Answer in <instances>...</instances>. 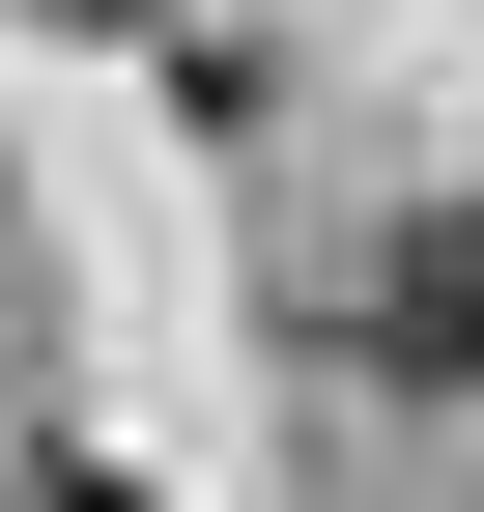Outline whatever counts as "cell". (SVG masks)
Returning <instances> with one entry per match:
<instances>
[{"mask_svg":"<svg viewBox=\"0 0 484 512\" xmlns=\"http://www.w3.org/2000/svg\"><path fill=\"white\" fill-rule=\"evenodd\" d=\"M371 370H484V228H399L371 256Z\"/></svg>","mask_w":484,"mask_h":512,"instance_id":"6da1fadb","label":"cell"},{"mask_svg":"<svg viewBox=\"0 0 484 512\" xmlns=\"http://www.w3.org/2000/svg\"><path fill=\"white\" fill-rule=\"evenodd\" d=\"M57 29H171V0H57Z\"/></svg>","mask_w":484,"mask_h":512,"instance_id":"7a4b0ae2","label":"cell"}]
</instances>
